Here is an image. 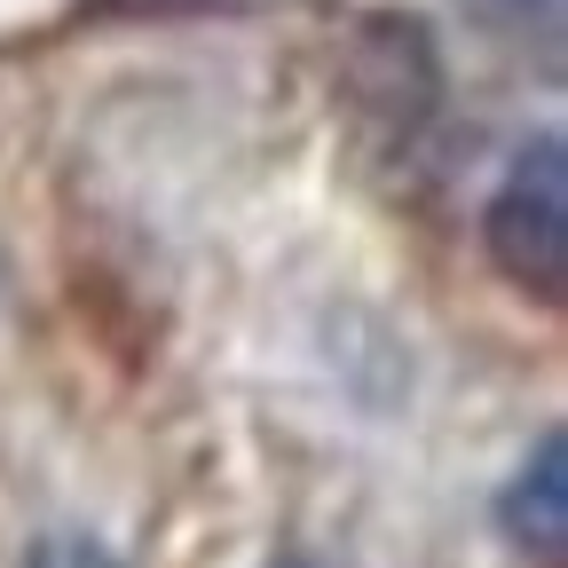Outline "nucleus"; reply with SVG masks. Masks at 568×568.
Returning <instances> with one entry per match:
<instances>
[{
  "label": "nucleus",
  "mask_w": 568,
  "mask_h": 568,
  "mask_svg": "<svg viewBox=\"0 0 568 568\" xmlns=\"http://www.w3.org/2000/svg\"><path fill=\"white\" fill-rule=\"evenodd\" d=\"M481 253L545 316L568 308V142L537 134L481 205Z\"/></svg>",
  "instance_id": "obj_1"
},
{
  "label": "nucleus",
  "mask_w": 568,
  "mask_h": 568,
  "mask_svg": "<svg viewBox=\"0 0 568 568\" xmlns=\"http://www.w3.org/2000/svg\"><path fill=\"white\" fill-rule=\"evenodd\" d=\"M497 537H506L529 568H568V435L545 426L529 458L497 489Z\"/></svg>",
  "instance_id": "obj_2"
},
{
  "label": "nucleus",
  "mask_w": 568,
  "mask_h": 568,
  "mask_svg": "<svg viewBox=\"0 0 568 568\" xmlns=\"http://www.w3.org/2000/svg\"><path fill=\"white\" fill-rule=\"evenodd\" d=\"M24 568H126V560L111 545H95V537H40Z\"/></svg>",
  "instance_id": "obj_3"
},
{
  "label": "nucleus",
  "mask_w": 568,
  "mask_h": 568,
  "mask_svg": "<svg viewBox=\"0 0 568 568\" xmlns=\"http://www.w3.org/2000/svg\"><path fill=\"white\" fill-rule=\"evenodd\" d=\"M268 568H324V560H308V552H284V560H268Z\"/></svg>",
  "instance_id": "obj_4"
}]
</instances>
